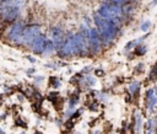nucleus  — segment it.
<instances>
[{
	"mask_svg": "<svg viewBox=\"0 0 157 134\" xmlns=\"http://www.w3.org/2000/svg\"><path fill=\"white\" fill-rule=\"evenodd\" d=\"M25 26H26V23L23 21H21V20H17L13 23L7 25L6 30L4 31V39H5V42H7V43H10L12 45L20 47L21 37H22V32H23Z\"/></svg>",
	"mask_w": 157,
	"mask_h": 134,
	"instance_id": "nucleus-1",
	"label": "nucleus"
},
{
	"mask_svg": "<svg viewBox=\"0 0 157 134\" xmlns=\"http://www.w3.org/2000/svg\"><path fill=\"white\" fill-rule=\"evenodd\" d=\"M103 18H108V20H121L125 17L123 14V9L119 5L115 4H110V2H103L97 11Z\"/></svg>",
	"mask_w": 157,
	"mask_h": 134,
	"instance_id": "nucleus-2",
	"label": "nucleus"
},
{
	"mask_svg": "<svg viewBox=\"0 0 157 134\" xmlns=\"http://www.w3.org/2000/svg\"><path fill=\"white\" fill-rule=\"evenodd\" d=\"M42 33L40 31V26L38 23H29L26 25L22 32V37H21V44L20 47L23 48H29V45L32 44V42L36 39L37 36H39Z\"/></svg>",
	"mask_w": 157,
	"mask_h": 134,
	"instance_id": "nucleus-3",
	"label": "nucleus"
},
{
	"mask_svg": "<svg viewBox=\"0 0 157 134\" xmlns=\"http://www.w3.org/2000/svg\"><path fill=\"white\" fill-rule=\"evenodd\" d=\"M74 45H75L76 55L78 57H87L91 53L88 37L82 34L80 31L77 33H74Z\"/></svg>",
	"mask_w": 157,
	"mask_h": 134,
	"instance_id": "nucleus-4",
	"label": "nucleus"
},
{
	"mask_svg": "<svg viewBox=\"0 0 157 134\" xmlns=\"http://www.w3.org/2000/svg\"><path fill=\"white\" fill-rule=\"evenodd\" d=\"M56 54L61 59L76 57V50H75V45H74V33L70 32L66 34V39H65L64 44L60 47V49L56 50Z\"/></svg>",
	"mask_w": 157,
	"mask_h": 134,
	"instance_id": "nucleus-5",
	"label": "nucleus"
},
{
	"mask_svg": "<svg viewBox=\"0 0 157 134\" xmlns=\"http://www.w3.org/2000/svg\"><path fill=\"white\" fill-rule=\"evenodd\" d=\"M21 11H22L21 7H18V6H16V5H12V4L9 1V2H6V7H5V10H4V12H2V15H1L0 18H1L2 22L6 23V25L13 23V22L17 21L18 17L21 16Z\"/></svg>",
	"mask_w": 157,
	"mask_h": 134,
	"instance_id": "nucleus-6",
	"label": "nucleus"
},
{
	"mask_svg": "<svg viewBox=\"0 0 157 134\" xmlns=\"http://www.w3.org/2000/svg\"><path fill=\"white\" fill-rule=\"evenodd\" d=\"M88 41H90V48H91V52L93 54H98L102 52V39H101V36H99V31L96 28V27H92L90 28V36H88Z\"/></svg>",
	"mask_w": 157,
	"mask_h": 134,
	"instance_id": "nucleus-7",
	"label": "nucleus"
},
{
	"mask_svg": "<svg viewBox=\"0 0 157 134\" xmlns=\"http://www.w3.org/2000/svg\"><path fill=\"white\" fill-rule=\"evenodd\" d=\"M49 36H50V39L53 41L54 45H55V49H60V47L64 44L65 39H66V34L65 32L63 31L61 27L59 26H54L49 30Z\"/></svg>",
	"mask_w": 157,
	"mask_h": 134,
	"instance_id": "nucleus-8",
	"label": "nucleus"
},
{
	"mask_svg": "<svg viewBox=\"0 0 157 134\" xmlns=\"http://www.w3.org/2000/svg\"><path fill=\"white\" fill-rule=\"evenodd\" d=\"M47 36L44 33H40L39 36L36 37V39L32 42V44L29 45V49L33 54L36 55H43V52H44V48H45V44H47Z\"/></svg>",
	"mask_w": 157,
	"mask_h": 134,
	"instance_id": "nucleus-9",
	"label": "nucleus"
},
{
	"mask_svg": "<svg viewBox=\"0 0 157 134\" xmlns=\"http://www.w3.org/2000/svg\"><path fill=\"white\" fill-rule=\"evenodd\" d=\"M146 103H147L148 111L152 112L153 107L157 104V96L155 95V90L153 89H148L146 91Z\"/></svg>",
	"mask_w": 157,
	"mask_h": 134,
	"instance_id": "nucleus-10",
	"label": "nucleus"
},
{
	"mask_svg": "<svg viewBox=\"0 0 157 134\" xmlns=\"http://www.w3.org/2000/svg\"><path fill=\"white\" fill-rule=\"evenodd\" d=\"M54 52H56V49H55V45H54V43H53V41L50 39V38H48V41H47V44H45V48H44V52H43V55H52Z\"/></svg>",
	"mask_w": 157,
	"mask_h": 134,
	"instance_id": "nucleus-11",
	"label": "nucleus"
},
{
	"mask_svg": "<svg viewBox=\"0 0 157 134\" xmlns=\"http://www.w3.org/2000/svg\"><path fill=\"white\" fill-rule=\"evenodd\" d=\"M140 86L141 84L139 81H132L130 85H129V92L134 96H137L139 95V91H140Z\"/></svg>",
	"mask_w": 157,
	"mask_h": 134,
	"instance_id": "nucleus-12",
	"label": "nucleus"
},
{
	"mask_svg": "<svg viewBox=\"0 0 157 134\" xmlns=\"http://www.w3.org/2000/svg\"><path fill=\"white\" fill-rule=\"evenodd\" d=\"M142 129V117L139 112H135V130L137 134H140Z\"/></svg>",
	"mask_w": 157,
	"mask_h": 134,
	"instance_id": "nucleus-13",
	"label": "nucleus"
},
{
	"mask_svg": "<svg viewBox=\"0 0 157 134\" xmlns=\"http://www.w3.org/2000/svg\"><path fill=\"white\" fill-rule=\"evenodd\" d=\"M78 101H80L78 93H77V92L72 93V95L69 97V108H75V106L78 103Z\"/></svg>",
	"mask_w": 157,
	"mask_h": 134,
	"instance_id": "nucleus-14",
	"label": "nucleus"
},
{
	"mask_svg": "<svg viewBox=\"0 0 157 134\" xmlns=\"http://www.w3.org/2000/svg\"><path fill=\"white\" fill-rule=\"evenodd\" d=\"M146 52H147V47L144 45V44H136L135 50H134L135 55H137V57H142V55H145Z\"/></svg>",
	"mask_w": 157,
	"mask_h": 134,
	"instance_id": "nucleus-15",
	"label": "nucleus"
},
{
	"mask_svg": "<svg viewBox=\"0 0 157 134\" xmlns=\"http://www.w3.org/2000/svg\"><path fill=\"white\" fill-rule=\"evenodd\" d=\"M49 86L53 89H59L61 86V82L56 76H50L49 77Z\"/></svg>",
	"mask_w": 157,
	"mask_h": 134,
	"instance_id": "nucleus-16",
	"label": "nucleus"
},
{
	"mask_svg": "<svg viewBox=\"0 0 157 134\" xmlns=\"http://www.w3.org/2000/svg\"><path fill=\"white\" fill-rule=\"evenodd\" d=\"M148 80L150 81H157V64L151 68L150 74H148Z\"/></svg>",
	"mask_w": 157,
	"mask_h": 134,
	"instance_id": "nucleus-17",
	"label": "nucleus"
},
{
	"mask_svg": "<svg viewBox=\"0 0 157 134\" xmlns=\"http://www.w3.org/2000/svg\"><path fill=\"white\" fill-rule=\"evenodd\" d=\"M85 84L90 87V86H94L96 85V79L93 77V76H91V75H87V76H85Z\"/></svg>",
	"mask_w": 157,
	"mask_h": 134,
	"instance_id": "nucleus-18",
	"label": "nucleus"
},
{
	"mask_svg": "<svg viewBox=\"0 0 157 134\" xmlns=\"http://www.w3.org/2000/svg\"><path fill=\"white\" fill-rule=\"evenodd\" d=\"M151 25H152V23H151V21H150V20L144 21V22H142V25L140 26V30H141L142 32H147V31L151 28Z\"/></svg>",
	"mask_w": 157,
	"mask_h": 134,
	"instance_id": "nucleus-19",
	"label": "nucleus"
},
{
	"mask_svg": "<svg viewBox=\"0 0 157 134\" xmlns=\"http://www.w3.org/2000/svg\"><path fill=\"white\" fill-rule=\"evenodd\" d=\"M136 44H137V42H136V39L135 41H130V42H128L126 44H125V52H129L130 49H132V48H135L136 47Z\"/></svg>",
	"mask_w": 157,
	"mask_h": 134,
	"instance_id": "nucleus-20",
	"label": "nucleus"
},
{
	"mask_svg": "<svg viewBox=\"0 0 157 134\" xmlns=\"http://www.w3.org/2000/svg\"><path fill=\"white\" fill-rule=\"evenodd\" d=\"M107 2H110V4H115V5H119V6H123L125 4H128L126 0H105Z\"/></svg>",
	"mask_w": 157,
	"mask_h": 134,
	"instance_id": "nucleus-21",
	"label": "nucleus"
},
{
	"mask_svg": "<svg viewBox=\"0 0 157 134\" xmlns=\"http://www.w3.org/2000/svg\"><path fill=\"white\" fill-rule=\"evenodd\" d=\"M144 66H145V65H144L142 63H140L139 65H136V66H135V68H136V69H135V71H136L137 74H141V73H144V70H145V69H144Z\"/></svg>",
	"mask_w": 157,
	"mask_h": 134,
	"instance_id": "nucleus-22",
	"label": "nucleus"
},
{
	"mask_svg": "<svg viewBox=\"0 0 157 134\" xmlns=\"http://www.w3.org/2000/svg\"><path fill=\"white\" fill-rule=\"evenodd\" d=\"M97 97H98V100H101V101H107L108 100V95H104V93H102V92H97Z\"/></svg>",
	"mask_w": 157,
	"mask_h": 134,
	"instance_id": "nucleus-23",
	"label": "nucleus"
},
{
	"mask_svg": "<svg viewBox=\"0 0 157 134\" xmlns=\"http://www.w3.org/2000/svg\"><path fill=\"white\" fill-rule=\"evenodd\" d=\"M33 80H34L36 84H40L42 81H44V76H42V75H39V76H33Z\"/></svg>",
	"mask_w": 157,
	"mask_h": 134,
	"instance_id": "nucleus-24",
	"label": "nucleus"
},
{
	"mask_svg": "<svg viewBox=\"0 0 157 134\" xmlns=\"http://www.w3.org/2000/svg\"><path fill=\"white\" fill-rule=\"evenodd\" d=\"M25 58H26V59H27L28 61H31L32 64H34V63H37V59H36V58H33L32 55H26Z\"/></svg>",
	"mask_w": 157,
	"mask_h": 134,
	"instance_id": "nucleus-25",
	"label": "nucleus"
},
{
	"mask_svg": "<svg viewBox=\"0 0 157 134\" xmlns=\"http://www.w3.org/2000/svg\"><path fill=\"white\" fill-rule=\"evenodd\" d=\"M91 71H93L92 66H85V69L82 70V74H87V73H91Z\"/></svg>",
	"mask_w": 157,
	"mask_h": 134,
	"instance_id": "nucleus-26",
	"label": "nucleus"
},
{
	"mask_svg": "<svg viewBox=\"0 0 157 134\" xmlns=\"http://www.w3.org/2000/svg\"><path fill=\"white\" fill-rule=\"evenodd\" d=\"M36 73V68H31V69H27L26 70V74L27 75H32V74H34Z\"/></svg>",
	"mask_w": 157,
	"mask_h": 134,
	"instance_id": "nucleus-27",
	"label": "nucleus"
},
{
	"mask_svg": "<svg viewBox=\"0 0 157 134\" xmlns=\"http://www.w3.org/2000/svg\"><path fill=\"white\" fill-rule=\"evenodd\" d=\"M94 73H96V75H97V76H103V75H104V71H103V70H101V69H96V70H94Z\"/></svg>",
	"mask_w": 157,
	"mask_h": 134,
	"instance_id": "nucleus-28",
	"label": "nucleus"
},
{
	"mask_svg": "<svg viewBox=\"0 0 157 134\" xmlns=\"http://www.w3.org/2000/svg\"><path fill=\"white\" fill-rule=\"evenodd\" d=\"M16 124H17V125H22V128H26V123L21 122V119H17V120H16Z\"/></svg>",
	"mask_w": 157,
	"mask_h": 134,
	"instance_id": "nucleus-29",
	"label": "nucleus"
},
{
	"mask_svg": "<svg viewBox=\"0 0 157 134\" xmlns=\"http://www.w3.org/2000/svg\"><path fill=\"white\" fill-rule=\"evenodd\" d=\"M131 97H132V96H131V93L129 92V93H126V98H125V100H126L128 102H131Z\"/></svg>",
	"mask_w": 157,
	"mask_h": 134,
	"instance_id": "nucleus-30",
	"label": "nucleus"
},
{
	"mask_svg": "<svg viewBox=\"0 0 157 134\" xmlns=\"http://www.w3.org/2000/svg\"><path fill=\"white\" fill-rule=\"evenodd\" d=\"M151 5H152V6L157 5V0H152V1H151Z\"/></svg>",
	"mask_w": 157,
	"mask_h": 134,
	"instance_id": "nucleus-31",
	"label": "nucleus"
},
{
	"mask_svg": "<svg viewBox=\"0 0 157 134\" xmlns=\"http://www.w3.org/2000/svg\"><path fill=\"white\" fill-rule=\"evenodd\" d=\"M0 1H4V2H9V1H11V0H0Z\"/></svg>",
	"mask_w": 157,
	"mask_h": 134,
	"instance_id": "nucleus-32",
	"label": "nucleus"
},
{
	"mask_svg": "<svg viewBox=\"0 0 157 134\" xmlns=\"http://www.w3.org/2000/svg\"><path fill=\"white\" fill-rule=\"evenodd\" d=\"M0 134H4V130H2L1 128H0Z\"/></svg>",
	"mask_w": 157,
	"mask_h": 134,
	"instance_id": "nucleus-33",
	"label": "nucleus"
},
{
	"mask_svg": "<svg viewBox=\"0 0 157 134\" xmlns=\"http://www.w3.org/2000/svg\"><path fill=\"white\" fill-rule=\"evenodd\" d=\"M128 2H132V1H135V0H126Z\"/></svg>",
	"mask_w": 157,
	"mask_h": 134,
	"instance_id": "nucleus-34",
	"label": "nucleus"
},
{
	"mask_svg": "<svg viewBox=\"0 0 157 134\" xmlns=\"http://www.w3.org/2000/svg\"><path fill=\"white\" fill-rule=\"evenodd\" d=\"M93 134H99V132H94V133H93Z\"/></svg>",
	"mask_w": 157,
	"mask_h": 134,
	"instance_id": "nucleus-35",
	"label": "nucleus"
},
{
	"mask_svg": "<svg viewBox=\"0 0 157 134\" xmlns=\"http://www.w3.org/2000/svg\"><path fill=\"white\" fill-rule=\"evenodd\" d=\"M21 134H26V132H22V133H21Z\"/></svg>",
	"mask_w": 157,
	"mask_h": 134,
	"instance_id": "nucleus-36",
	"label": "nucleus"
}]
</instances>
